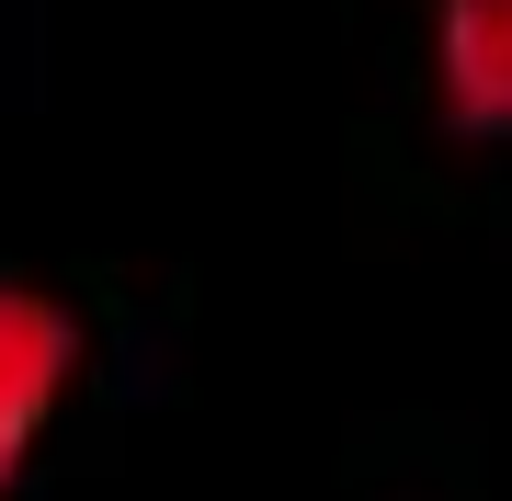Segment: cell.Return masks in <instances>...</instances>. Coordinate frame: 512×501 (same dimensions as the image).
Wrapping results in <instances>:
<instances>
[{"label":"cell","mask_w":512,"mask_h":501,"mask_svg":"<svg viewBox=\"0 0 512 501\" xmlns=\"http://www.w3.org/2000/svg\"><path fill=\"white\" fill-rule=\"evenodd\" d=\"M80 376V319L46 285H0V490L23 479V456L46 445L57 399Z\"/></svg>","instance_id":"obj_1"},{"label":"cell","mask_w":512,"mask_h":501,"mask_svg":"<svg viewBox=\"0 0 512 501\" xmlns=\"http://www.w3.org/2000/svg\"><path fill=\"white\" fill-rule=\"evenodd\" d=\"M433 92L467 137H512V0H444L433 12Z\"/></svg>","instance_id":"obj_2"}]
</instances>
